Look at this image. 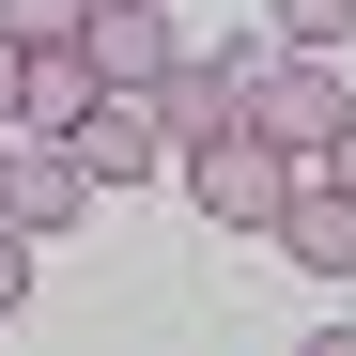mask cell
Segmentation results:
<instances>
[{"label": "cell", "instance_id": "obj_1", "mask_svg": "<svg viewBox=\"0 0 356 356\" xmlns=\"http://www.w3.org/2000/svg\"><path fill=\"white\" fill-rule=\"evenodd\" d=\"M294 170H310V155H279L264 124H217V140H186V202H202L217 232H264V217L294 202Z\"/></svg>", "mask_w": 356, "mask_h": 356}, {"label": "cell", "instance_id": "obj_2", "mask_svg": "<svg viewBox=\"0 0 356 356\" xmlns=\"http://www.w3.org/2000/svg\"><path fill=\"white\" fill-rule=\"evenodd\" d=\"M248 124H264L279 155H325V140L356 124V93H341V47H294V63H264V78H248Z\"/></svg>", "mask_w": 356, "mask_h": 356}, {"label": "cell", "instance_id": "obj_3", "mask_svg": "<svg viewBox=\"0 0 356 356\" xmlns=\"http://www.w3.org/2000/svg\"><path fill=\"white\" fill-rule=\"evenodd\" d=\"M248 78H264V47H202V63L170 47V63L140 78V93H155V124H170V155L217 140V124H248Z\"/></svg>", "mask_w": 356, "mask_h": 356}, {"label": "cell", "instance_id": "obj_4", "mask_svg": "<svg viewBox=\"0 0 356 356\" xmlns=\"http://www.w3.org/2000/svg\"><path fill=\"white\" fill-rule=\"evenodd\" d=\"M0 217H16V232H63V217H93V170H78V140H16V124H0Z\"/></svg>", "mask_w": 356, "mask_h": 356}, {"label": "cell", "instance_id": "obj_5", "mask_svg": "<svg viewBox=\"0 0 356 356\" xmlns=\"http://www.w3.org/2000/svg\"><path fill=\"white\" fill-rule=\"evenodd\" d=\"M78 170H93V186H140V170H170V124H155V93H124V78H108L93 108H78Z\"/></svg>", "mask_w": 356, "mask_h": 356}, {"label": "cell", "instance_id": "obj_6", "mask_svg": "<svg viewBox=\"0 0 356 356\" xmlns=\"http://www.w3.org/2000/svg\"><path fill=\"white\" fill-rule=\"evenodd\" d=\"M264 232H279V248H294V264H310V279H356V202L325 186V170H294V202H279Z\"/></svg>", "mask_w": 356, "mask_h": 356}, {"label": "cell", "instance_id": "obj_7", "mask_svg": "<svg viewBox=\"0 0 356 356\" xmlns=\"http://www.w3.org/2000/svg\"><path fill=\"white\" fill-rule=\"evenodd\" d=\"M93 93H108V78H93V47H78V31H47L31 63H16V124H47V140H63Z\"/></svg>", "mask_w": 356, "mask_h": 356}, {"label": "cell", "instance_id": "obj_8", "mask_svg": "<svg viewBox=\"0 0 356 356\" xmlns=\"http://www.w3.org/2000/svg\"><path fill=\"white\" fill-rule=\"evenodd\" d=\"M78 47H93V78H124V93H140V78L170 63V16H155V0H93Z\"/></svg>", "mask_w": 356, "mask_h": 356}, {"label": "cell", "instance_id": "obj_9", "mask_svg": "<svg viewBox=\"0 0 356 356\" xmlns=\"http://www.w3.org/2000/svg\"><path fill=\"white\" fill-rule=\"evenodd\" d=\"M264 16H279V47H341V31H356V0H264Z\"/></svg>", "mask_w": 356, "mask_h": 356}, {"label": "cell", "instance_id": "obj_10", "mask_svg": "<svg viewBox=\"0 0 356 356\" xmlns=\"http://www.w3.org/2000/svg\"><path fill=\"white\" fill-rule=\"evenodd\" d=\"M93 16V0H0V31H16V47H47V31H78Z\"/></svg>", "mask_w": 356, "mask_h": 356}, {"label": "cell", "instance_id": "obj_11", "mask_svg": "<svg viewBox=\"0 0 356 356\" xmlns=\"http://www.w3.org/2000/svg\"><path fill=\"white\" fill-rule=\"evenodd\" d=\"M16 294H31V232L0 217V310H16Z\"/></svg>", "mask_w": 356, "mask_h": 356}, {"label": "cell", "instance_id": "obj_12", "mask_svg": "<svg viewBox=\"0 0 356 356\" xmlns=\"http://www.w3.org/2000/svg\"><path fill=\"white\" fill-rule=\"evenodd\" d=\"M310 170H325V186H341V202H356V124H341V140H325V155H310Z\"/></svg>", "mask_w": 356, "mask_h": 356}, {"label": "cell", "instance_id": "obj_13", "mask_svg": "<svg viewBox=\"0 0 356 356\" xmlns=\"http://www.w3.org/2000/svg\"><path fill=\"white\" fill-rule=\"evenodd\" d=\"M16 63H31V47H16V31H0V124H16Z\"/></svg>", "mask_w": 356, "mask_h": 356}]
</instances>
